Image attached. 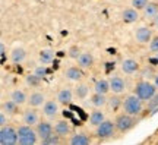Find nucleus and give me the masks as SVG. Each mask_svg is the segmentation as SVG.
Returning <instances> with one entry per match:
<instances>
[{
	"mask_svg": "<svg viewBox=\"0 0 158 145\" xmlns=\"http://www.w3.org/2000/svg\"><path fill=\"white\" fill-rule=\"evenodd\" d=\"M18 144L19 145H34L38 141V134L37 130L32 129L29 125H22L18 128Z\"/></svg>",
	"mask_w": 158,
	"mask_h": 145,
	"instance_id": "nucleus-1",
	"label": "nucleus"
},
{
	"mask_svg": "<svg viewBox=\"0 0 158 145\" xmlns=\"http://www.w3.org/2000/svg\"><path fill=\"white\" fill-rule=\"evenodd\" d=\"M122 107H123L124 113H129L132 116H138V114H141V112L143 110V100H141L136 94L129 95V97L124 98L123 106Z\"/></svg>",
	"mask_w": 158,
	"mask_h": 145,
	"instance_id": "nucleus-2",
	"label": "nucleus"
},
{
	"mask_svg": "<svg viewBox=\"0 0 158 145\" xmlns=\"http://www.w3.org/2000/svg\"><path fill=\"white\" fill-rule=\"evenodd\" d=\"M135 94L143 101H149L154 95L157 94V85L151 84L148 81H141L135 87Z\"/></svg>",
	"mask_w": 158,
	"mask_h": 145,
	"instance_id": "nucleus-3",
	"label": "nucleus"
},
{
	"mask_svg": "<svg viewBox=\"0 0 158 145\" xmlns=\"http://www.w3.org/2000/svg\"><path fill=\"white\" fill-rule=\"evenodd\" d=\"M116 129H117L120 134H124V132H129L130 129L133 128L136 125V119L135 116H132L129 113H122V114H118L116 117Z\"/></svg>",
	"mask_w": 158,
	"mask_h": 145,
	"instance_id": "nucleus-4",
	"label": "nucleus"
},
{
	"mask_svg": "<svg viewBox=\"0 0 158 145\" xmlns=\"http://www.w3.org/2000/svg\"><path fill=\"white\" fill-rule=\"evenodd\" d=\"M18 129L12 126H3L0 129V144L2 145H16L18 144Z\"/></svg>",
	"mask_w": 158,
	"mask_h": 145,
	"instance_id": "nucleus-5",
	"label": "nucleus"
},
{
	"mask_svg": "<svg viewBox=\"0 0 158 145\" xmlns=\"http://www.w3.org/2000/svg\"><path fill=\"white\" fill-rule=\"evenodd\" d=\"M116 130H117V129H116V123L111 122V120H104L102 123H100V125L97 126L95 134L98 138L104 139V138H111Z\"/></svg>",
	"mask_w": 158,
	"mask_h": 145,
	"instance_id": "nucleus-6",
	"label": "nucleus"
},
{
	"mask_svg": "<svg viewBox=\"0 0 158 145\" xmlns=\"http://www.w3.org/2000/svg\"><path fill=\"white\" fill-rule=\"evenodd\" d=\"M135 40L141 44H148L152 40V29H149L148 27H141L136 29L135 32Z\"/></svg>",
	"mask_w": 158,
	"mask_h": 145,
	"instance_id": "nucleus-7",
	"label": "nucleus"
},
{
	"mask_svg": "<svg viewBox=\"0 0 158 145\" xmlns=\"http://www.w3.org/2000/svg\"><path fill=\"white\" fill-rule=\"evenodd\" d=\"M35 130L38 134L40 139H44V138H47L48 135H51L54 132V126L50 122H38L35 125Z\"/></svg>",
	"mask_w": 158,
	"mask_h": 145,
	"instance_id": "nucleus-8",
	"label": "nucleus"
},
{
	"mask_svg": "<svg viewBox=\"0 0 158 145\" xmlns=\"http://www.w3.org/2000/svg\"><path fill=\"white\" fill-rule=\"evenodd\" d=\"M108 82H110V89L114 94H120L126 89V82H124V79L122 76H111L108 79Z\"/></svg>",
	"mask_w": 158,
	"mask_h": 145,
	"instance_id": "nucleus-9",
	"label": "nucleus"
},
{
	"mask_svg": "<svg viewBox=\"0 0 158 145\" xmlns=\"http://www.w3.org/2000/svg\"><path fill=\"white\" fill-rule=\"evenodd\" d=\"M22 120H23V123H25V125L35 126V125L40 122V117H38V113H37V110H34V107H32V109L29 107L28 110H25V112H23Z\"/></svg>",
	"mask_w": 158,
	"mask_h": 145,
	"instance_id": "nucleus-10",
	"label": "nucleus"
},
{
	"mask_svg": "<svg viewBox=\"0 0 158 145\" xmlns=\"http://www.w3.org/2000/svg\"><path fill=\"white\" fill-rule=\"evenodd\" d=\"M43 113H44V116L50 117V119H54L57 116V113H59V106H57V103L54 100H48L44 103V106H43Z\"/></svg>",
	"mask_w": 158,
	"mask_h": 145,
	"instance_id": "nucleus-11",
	"label": "nucleus"
},
{
	"mask_svg": "<svg viewBox=\"0 0 158 145\" xmlns=\"http://www.w3.org/2000/svg\"><path fill=\"white\" fill-rule=\"evenodd\" d=\"M122 70L127 75H132V73H136L139 70V63L133 59H124L122 62Z\"/></svg>",
	"mask_w": 158,
	"mask_h": 145,
	"instance_id": "nucleus-12",
	"label": "nucleus"
},
{
	"mask_svg": "<svg viewBox=\"0 0 158 145\" xmlns=\"http://www.w3.org/2000/svg\"><path fill=\"white\" fill-rule=\"evenodd\" d=\"M27 103L29 104V107H40L45 103V95L43 92H40V91H35L28 97Z\"/></svg>",
	"mask_w": 158,
	"mask_h": 145,
	"instance_id": "nucleus-13",
	"label": "nucleus"
},
{
	"mask_svg": "<svg viewBox=\"0 0 158 145\" xmlns=\"http://www.w3.org/2000/svg\"><path fill=\"white\" fill-rule=\"evenodd\" d=\"M78 62V66L82 67V69H88V67L92 66V63H94V57L91 53H81L76 59Z\"/></svg>",
	"mask_w": 158,
	"mask_h": 145,
	"instance_id": "nucleus-14",
	"label": "nucleus"
},
{
	"mask_svg": "<svg viewBox=\"0 0 158 145\" xmlns=\"http://www.w3.org/2000/svg\"><path fill=\"white\" fill-rule=\"evenodd\" d=\"M64 76L68 79H70V81H79V79H82V76H84L82 67H79V66L68 67L66 72H64Z\"/></svg>",
	"mask_w": 158,
	"mask_h": 145,
	"instance_id": "nucleus-15",
	"label": "nucleus"
},
{
	"mask_svg": "<svg viewBox=\"0 0 158 145\" xmlns=\"http://www.w3.org/2000/svg\"><path fill=\"white\" fill-rule=\"evenodd\" d=\"M123 22L124 23H133L139 19V15H138V9L135 7H129V9H124L123 11Z\"/></svg>",
	"mask_w": 158,
	"mask_h": 145,
	"instance_id": "nucleus-16",
	"label": "nucleus"
},
{
	"mask_svg": "<svg viewBox=\"0 0 158 145\" xmlns=\"http://www.w3.org/2000/svg\"><path fill=\"white\" fill-rule=\"evenodd\" d=\"M73 94L69 88H63L59 91V94H57V101L60 103V104H70L72 103V98H73Z\"/></svg>",
	"mask_w": 158,
	"mask_h": 145,
	"instance_id": "nucleus-17",
	"label": "nucleus"
},
{
	"mask_svg": "<svg viewBox=\"0 0 158 145\" xmlns=\"http://www.w3.org/2000/svg\"><path fill=\"white\" fill-rule=\"evenodd\" d=\"M70 125H69L68 120H59V122L54 125V132L57 135H60V136H66V135L70 134Z\"/></svg>",
	"mask_w": 158,
	"mask_h": 145,
	"instance_id": "nucleus-18",
	"label": "nucleus"
},
{
	"mask_svg": "<svg viewBox=\"0 0 158 145\" xmlns=\"http://www.w3.org/2000/svg\"><path fill=\"white\" fill-rule=\"evenodd\" d=\"M107 97H106V94H100V92H95V94L91 97L89 103L92 104L94 107H97V109H101V107L107 106Z\"/></svg>",
	"mask_w": 158,
	"mask_h": 145,
	"instance_id": "nucleus-19",
	"label": "nucleus"
},
{
	"mask_svg": "<svg viewBox=\"0 0 158 145\" xmlns=\"http://www.w3.org/2000/svg\"><path fill=\"white\" fill-rule=\"evenodd\" d=\"M69 144L70 145H88V144H91V138L86 134H76V135H72Z\"/></svg>",
	"mask_w": 158,
	"mask_h": 145,
	"instance_id": "nucleus-20",
	"label": "nucleus"
},
{
	"mask_svg": "<svg viewBox=\"0 0 158 145\" xmlns=\"http://www.w3.org/2000/svg\"><path fill=\"white\" fill-rule=\"evenodd\" d=\"M157 15H158V3L149 2L145 6V9H143V16L147 18V19H154Z\"/></svg>",
	"mask_w": 158,
	"mask_h": 145,
	"instance_id": "nucleus-21",
	"label": "nucleus"
},
{
	"mask_svg": "<svg viewBox=\"0 0 158 145\" xmlns=\"http://www.w3.org/2000/svg\"><path fill=\"white\" fill-rule=\"evenodd\" d=\"M27 59V51L23 50V49H15V50L10 53V60L13 62V63H16V65H19V63H22L23 60Z\"/></svg>",
	"mask_w": 158,
	"mask_h": 145,
	"instance_id": "nucleus-22",
	"label": "nucleus"
},
{
	"mask_svg": "<svg viewBox=\"0 0 158 145\" xmlns=\"http://www.w3.org/2000/svg\"><path fill=\"white\" fill-rule=\"evenodd\" d=\"M94 91L100 92V94H107L108 91H111L110 89V82L107 79H98L95 82V85H94Z\"/></svg>",
	"mask_w": 158,
	"mask_h": 145,
	"instance_id": "nucleus-23",
	"label": "nucleus"
},
{
	"mask_svg": "<svg viewBox=\"0 0 158 145\" xmlns=\"http://www.w3.org/2000/svg\"><path fill=\"white\" fill-rule=\"evenodd\" d=\"M106 120V116H104V113L101 112V110H94V112L91 113V116H89V123L92 125V126H98L100 123H102Z\"/></svg>",
	"mask_w": 158,
	"mask_h": 145,
	"instance_id": "nucleus-24",
	"label": "nucleus"
},
{
	"mask_svg": "<svg viewBox=\"0 0 158 145\" xmlns=\"http://www.w3.org/2000/svg\"><path fill=\"white\" fill-rule=\"evenodd\" d=\"M10 98H12L13 101H15L16 104H19V106L28 101V97H27V94L23 92L22 89H15V91H12Z\"/></svg>",
	"mask_w": 158,
	"mask_h": 145,
	"instance_id": "nucleus-25",
	"label": "nucleus"
},
{
	"mask_svg": "<svg viewBox=\"0 0 158 145\" xmlns=\"http://www.w3.org/2000/svg\"><path fill=\"white\" fill-rule=\"evenodd\" d=\"M18 106H19V104H16V103L10 98V100L5 101V103L2 104V110H3L6 114H16L18 113Z\"/></svg>",
	"mask_w": 158,
	"mask_h": 145,
	"instance_id": "nucleus-26",
	"label": "nucleus"
},
{
	"mask_svg": "<svg viewBox=\"0 0 158 145\" xmlns=\"http://www.w3.org/2000/svg\"><path fill=\"white\" fill-rule=\"evenodd\" d=\"M53 59H54V53L51 50H43L40 51V56H38V60L41 65H48V63H51L53 62Z\"/></svg>",
	"mask_w": 158,
	"mask_h": 145,
	"instance_id": "nucleus-27",
	"label": "nucleus"
},
{
	"mask_svg": "<svg viewBox=\"0 0 158 145\" xmlns=\"http://www.w3.org/2000/svg\"><path fill=\"white\" fill-rule=\"evenodd\" d=\"M73 92H75V97H76V98L84 100V98H86V95H88V92H89V88H88V85L81 84V85H78V87L75 88Z\"/></svg>",
	"mask_w": 158,
	"mask_h": 145,
	"instance_id": "nucleus-28",
	"label": "nucleus"
},
{
	"mask_svg": "<svg viewBox=\"0 0 158 145\" xmlns=\"http://www.w3.org/2000/svg\"><path fill=\"white\" fill-rule=\"evenodd\" d=\"M60 135H57L56 132H53L51 135H48L47 138H44V139H41V144L43 145H57L60 144Z\"/></svg>",
	"mask_w": 158,
	"mask_h": 145,
	"instance_id": "nucleus-29",
	"label": "nucleus"
},
{
	"mask_svg": "<svg viewBox=\"0 0 158 145\" xmlns=\"http://www.w3.org/2000/svg\"><path fill=\"white\" fill-rule=\"evenodd\" d=\"M107 106L110 110H113V112H116L120 106H123V101L118 98L117 95H114V97H111V98H108L107 100Z\"/></svg>",
	"mask_w": 158,
	"mask_h": 145,
	"instance_id": "nucleus-30",
	"label": "nucleus"
},
{
	"mask_svg": "<svg viewBox=\"0 0 158 145\" xmlns=\"http://www.w3.org/2000/svg\"><path fill=\"white\" fill-rule=\"evenodd\" d=\"M25 82H27V85L31 87V88H37V87H40V84H41V78H38L35 73H32V75H28V76L25 78Z\"/></svg>",
	"mask_w": 158,
	"mask_h": 145,
	"instance_id": "nucleus-31",
	"label": "nucleus"
},
{
	"mask_svg": "<svg viewBox=\"0 0 158 145\" xmlns=\"http://www.w3.org/2000/svg\"><path fill=\"white\" fill-rule=\"evenodd\" d=\"M155 75H157V73H155V70H154L152 66H145L141 70V76H142V78H147V79L155 78Z\"/></svg>",
	"mask_w": 158,
	"mask_h": 145,
	"instance_id": "nucleus-32",
	"label": "nucleus"
},
{
	"mask_svg": "<svg viewBox=\"0 0 158 145\" xmlns=\"http://www.w3.org/2000/svg\"><path fill=\"white\" fill-rule=\"evenodd\" d=\"M34 73L38 76V78H44V76H47V73H48V70H47V67H45V65H40V66L35 67Z\"/></svg>",
	"mask_w": 158,
	"mask_h": 145,
	"instance_id": "nucleus-33",
	"label": "nucleus"
},
{
	"mask_svg": "<svg viewBox=\"0 0 158 145\" xmlns=\"http://www.w3.org/2000/svg\"><path fill=\"white\" fill-rule=\"evenodd\" d=\"M148 3H149L148 0H132V6H133L135 9H138V11H141V9L143 11Z\"/></svg>",
	"mask_w": 158,
	"mask_h": 145,
	"instance_id": "nucleus-34",
	"label": "nucleus"
},
{
	"mask_svg": "<svg viewBox=\"0 0 158 145\" xmlns=\"http://www.w3.org/2000/svg\"><path fill=\"white\" fill-rule=\"evenodd\" d=\"M157 107H158V94H155L151 100L148 101V110H155Z\"/></svg>",
	"mask_w": 158,
	"mask_h": 145,
	"instance_id": "nucleus-35",
	"label": "nucleus"
},
{
	"mask_svg": "<svg viewBox=\"0 0 158 145\" xmlns=\"http://www.w3.org/2000/svg\"><path fill=\"white\" fill-rule=\"evenodd\" d=\"M149 50L152 53H157L158 51V35L157 37H152V40L149 41Z\"/></svg>",
	"mask_w": 158,
	"mask_h": 145,
	"instance_id": "nucleus-36",
	"label": "nucleus"
},
{
	"mask_svg": "<svg viewBox=\"0 0 158 145\" xmlns=\"http://www.w3.org/2000/svg\"><path fill=\"white\" fill-rule=\"evenodd\" d=\"M6 125H7V116H6V113L2 110V113H0V128H3Z\"/></svg>",
	"mask_w": 158,
	"mask_h": 145,
	"instance_id": "nucleus-37",
	"label": "nucleus"
},
{
	"mask_svg": "<svg viewBox=\"0 0 158 145\" xmlns=\"http://www.w3.org/2000/svg\"><path fill=\"white\" fill-rule=\"evenodd\" d=\"M79 54H81V53H79L78 47H72V49H70V51H69V56L73 57V59H78Z\"/></svg>",
	"mask_w": 158,
	"mask_h": 145,
	"instance_id": "nucleus-38",
	"label": "nucleus"
},
{
	"mask_svg": "<svg viewBox=\"0 0 158 145\" xmlns=\"http://www.w3.org/2000/svg\"><path fill=\"white\" fill-rule=\"evenodd\" d=\"M152 25H154V27H155V28H158V15H157V16H155V18H154V19H152Z\"/></svg>",
	"mask_w": 158,
	"mask_h": 145,
	"instance_id": "nucleus-39",
	"label": "nucleus"
},
{
	"mask_svg": "<svg viewBox=\"0 0 158 145\" xmlns=\"http://www.w3.org/2000/svg\"><path fill=\"white\" fill-rule=\"evenodd\" d=\"M154 84L157 85V88H158V73L155 75V78H154Z\"/></svg>",
	"mask_w": 158,
	"mask_h": 145,
	"instance_id": "nucleus-40",
	"label": "nucleus"
},
{
	"mask_svg": "<svg viewBox=\"0 0 158 145\" xmlns=\"http://www.w3.org/2000/svg\"><path fill=\"white\" fill-rule=\"evenodd\" d=\"M155 62H157V63H158V51H157V53H155Z\"/></svg>",
	"mask_w": 158,
	"mask_h": 145,
	"instance_id": "nucleus-41",
	"label": "nucleus"
}]
</instances>
